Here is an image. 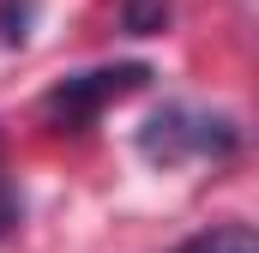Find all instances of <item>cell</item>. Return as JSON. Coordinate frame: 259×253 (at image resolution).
<instances>
[{
	"label": "cell",
	"instance_id": "obj_4",
	"mask_svg": "<svg viewBox=\"0 0 259 253\" xmlns=\"http://www.w3.org/2000/svg\"><path fill=\"white\" fill-rule=\"evenodd\" d=\"M121 18H127L133 36H151V30H163V24H169V0H127V6H121Z\"/></svg>",
	"mask_w": 259,
	"mask_h": 253
},
{
	"label": "cell",
	"instance_id": "obj_1",
	"mask_svg": "<svg viewBox=\"0 0 259 253\" xmlns=\"http://www.w3.org/2000/svg\"><path fill=\"white\" fill-rule=\"evenodd\" d=\"M139 151L163 169L175 163H217L229 151H241V121L229 115H211V109H187V103H169L157 109L151 121L139 126Z\"/></svg>",
	"mask_w": 259,
	"mask_h": 253
},
{
	"label": "cell",
	"instance_id": "obj_5",
	"mask_svg": "<svg viewBox=\"0 0 259 253\" xmlns=\"http://www.w3.org/2000/svg\"><path fill=\"white\" fill-rule=\"evenodd\" d=\"M24 24H30V0H0V43L6 49L24 43Z\"/></svg>",
	"mask_w": 259,
	"mask_h": 253
},
{
	"label": "cell",
	"instance_id": "obj_6",
	"mask_svg": "<svg viewBox=\"0 0 259 253\" xmlns=\"http://www.w3.org/2000/svg\"><path fill=\"white\" fill-rule=\"evenodd\" d=\"M18 223H24V193L12 187V181H0V241H12Z\"/></svg>",
	"mask_w": 259,
	"mask_h": 253
},
{
	"label": "cell",
	"instance_id": "obj_3",
	"mask_svg": "<svg viewBox=\"0 0 259 253\" xmlns=\"http://www.w3.org/2000/svg\"><path fill=\"white\" fill-rule=\"evenodd\" d=\"M169 253H259V235H253V223H211Z\"/></svg>",
	"mask_w": 259,
	"mask_h": 253
},
{
	"label": "cell",
	"instance_id": "obj_2",
	"mask_svg": "<svg viewBox=\"0 0 259 253\" xmlns=\"http://www.w3.org/2000/svg\"><path fill=\"white\" fill-rule=\"evenodd\" d=\"M145 78H151V66H139V61L72 72V78H61V85H49V91H42V115H49L55 126H91L109 103H121V97L139 91Z\"/></svg>",
	"mask_w": 259,
	"mask_h": 253
}]
</instances>
